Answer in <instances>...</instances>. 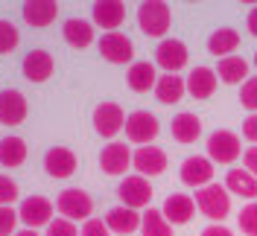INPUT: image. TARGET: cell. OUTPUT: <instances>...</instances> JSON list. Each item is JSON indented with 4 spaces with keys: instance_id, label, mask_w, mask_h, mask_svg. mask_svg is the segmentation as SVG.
<instances>
[{
    "instance_id": "8992f818",
    "label": "cell",
    "mask_w": 257,
    "mask_h": 236,
    "mask_svg": "<svg viewBox=\"0 0 257 236\" xmlns=\"http://www.w3.org/2000/svg\"><path fill=\"white\" fill-rule=\"evenodd\" d=\"M117 195H120L123 207L141 210V207H149V201H152V187H149V181L144 175H128V178L120 181Z\"/></svg>"
},
{
    "instance_id": "2e32d148",
    "label": "cell",
    "mask_w": 257,
    "mask_h": 236,
    "mask_svg": "<svg viewBox=\"0 0 257 236\" xmlns=\"http://www.w3.org/2000/svg\"><path fill=\"white\" fill-rule=\"evenodd\" d=\"M132 152L126 143H108L99 155V169L105 175H126V169L132 166Z\"/></svg>"
},
{
    "instance_id": "3957f363",
    "label": "cell",
    "mask_w": 257,
    "mask_h": 236,
    "mask_svg": "<svg viewBox=\"0 0 257 236\" xmlns=\"http://www.w3.org/2000/svg\"><path fill=\"white\" fill-rule=\"evenodd\" d=\"M56 210L62 213L67 221H79V219H91V213H94V201H91V195L79 187H70V189H62L59 192V198H56Z\"/></svg>"
},
{
    "instance_id": "d6a6232c",
    "label": "cell",
    "mask_w": 257,
    "mask_h": 236,
    "mask_svg": "<svg viewBox=\"0 0 257 236\" xmlns=\"http://www.w3.org/2000/svg\"><path fill=\"white\" fill-rule=\"evenodd\" d=\"M240 102H242V108H248V111H254V114H257V76L242 82Z\"/></svg>"
},
{
    "instance_id": "cb8c5ba5",
    "label": "cell",
    "mask_w": 257,
    "mask_h": 236,
    "mask_svg": "<svg viewBox=\"0 0 257 236\" xmlns=\"http://www.w3.org/2000/svg\"><path fill=\"white\" fill-rule=\"evenodd\" d=\"M62 32H64V41L76 50H85V47L94 44V24H88V21H82V18L64 21Z\"/></svg>"
},
{
    "instance_id": "f1b7e54d",
    "label": "cell",
    "mask_w": 257,
    "mask_h": 236,
    "mask_svg": "<svg viewBox=\"0 0 257 236\" xmlns=\"http://www.w3.org/2000/svg\"><path fill=\"white\" fill-rule=\"evenodd\" d=\"M216 76L222 79L225 85H240L242 79H248V62H245V59H240V56H228V59H219Z\"/></svg>"
},
{
    "instance_id": "5bb4252c",
    "label": "cell",
    "mask_w": 257,
    "mask_h": 236,
    "mask_svg": "<svg viewBox=\"0 0 257 236\" xmlns=\"http://www.w3.org/2000/svg\"><path fill=\"white\" fill-rule=\"evenodd\" d=\"M21 70H24V79H30V82H47L56 70V62L47 50H30L21 62Z\"/></svg>"
},
{
    "instance_id": "ab89813d",
    "label": "cell",
    "mask_w": 257,
    "mask_h": 236,
    "mask_svg": "<svg viewBox=\"0 0 257 236\" xmlns=\"http://www.w3.org/2000/svg\"><path fill=\"white\" fill-rule=\"evenodd\" d=\"M202 236H234L225 224H208L205 230H202Z\"/></svg>"
},
{
    "instance_id": "836d02e7",
    "label": "cell",
    "mask_w": 257,
    "mask_h": 236,
    "mask_svg": "<svg viewBox=\"0 0 257 236\" xmlns=\"http://www.w3.org/2000/svg\"><path fill=\"white\" fill-rule=\"evenodd\" d=\"M18 210L12 207H0V236H15V227H18Z\"/></svg>"
},
{
    "instance_id": "52a82bcc",
    "label": "cell",
    "mask_w": 257,
    "mask_h": 236,
    "mask_svg": "<svg viewBox=\"0 0 257 236\" xmlns=\"http://www.w3.org/2000/svg\"><path fill=\"white\" fill-rule=\"evenodd\" d=\"M53 201L44 198V195H30V198H24L21 207H18V219L24 221L30 230L35 227H41V224H50L53 221Z\"/></svg>"
},
{
    "instance_id": "e575fe53",
    "label": "cell",
    "mask_w": 257,
    "mask_h": 236,
    "mask_svg": "<svg viewBox=\"0 0 257 236\" xmlns=\"http://www.w3.org/2000/svg\"><path fill=\"white\" fill-rule=\"evenodd\" d=\"M15 198H18V184L9 175H0V207H12Z\"/></svg>"
},
{
    "instance_id": "f546056e",
    "label": "cell",
    "mask_w": 257,
    "mask_h": 236,
    "mask_svg": "<svg viewBox=\"0 0 257 236\" xmlns=\"http://www.w3.org/2000/svg\"><path fill=\"white\" fill-rule=\"evenodd\" d=\"M141 233L144 236H173V224L164 219V213L149 207L144 213V221H141Z\"/></svg>"
},
{
    "instance_id": "d6986e66",
    "label": "cell",
    "mask_w": 257,
    "mask_h": 236,
    "mask_svg": "<svg viewBox=\"0 0 257 236\" xmlns=\"http://www.w3.org/2000/svg\"><path fill=\"white\" fill-rule=\"evenodd\" d=\"M21 15L30 27H50L59 18V3L56 0H30V3H24Z\"/></svg>"
},
{
    "instance_id": "8d00e7d4",
    "label": "cell",
    "mask_w": 257,
    "mask_h": 236,
    "mask_svg": "<svg viewBox=\"0 0 257 236\" xmlns=\"http://www.w3.org/2000/svg\"><path fill=\"white\" fill-rule=\"evenodd\" d=\"M79 236H111V230H108V224L99 219H88L85 224H82Z\"/></svg>"
},
{
    "instance_id": "484cf974",
    "label": "cell",
    "mask_w": 257,
    "mask_h": 236,
    "mask_svg": "<svg viewBox=\"0 0 257 236\" xmlns=\"http://www.w3.org/2000/svg\"><path fill=\"white\" fill-rule=\"evenodd\" d=\"M126 82H128V88H132L135 94H146L149 88H155V85H158L155 64H152V62H135L132 67H128Z\"/></svg>"
},
{
    "instance_id": "4dcf8cb0",
    "label": "cell",
    "mask_w": 257,
    "mask_h": 236,
    "mask_svg": "<svg viewBox=\"0 0 257 236\" xmlns=\"http://www.w3.org/2000/svg\"><path fill=\"white\" fill-rule=\"evenodd\" d=\"M18 41H21V32L12 21H3L0 18V56H6V53H12L18 47Z\"/></svg>"
},
{
    "instance_id": "e0dca14e",
    "label": "cell",
    "mask_w": 257,
    "mask_h": 236,
    "mask_svg": "<svg viewBox=\"0 0 257 236\" xmlns=\"http://www.w3.org/2000/svg\"><path fill=\"white\" fill-rule=\"evenodd\" d=\"M161 213H164V219L170 221V224H187L193 219V213H196V198L181 195V192H173V195H167Z\"/></svg>"
},
{
    "instance_id": "f35d334b",
    "label": "cell",
    "mask_w": 257,
    "mask_h": 236,
    "mask_svg": "<svg viewBox=\"0 0 257 236\" xmlns=\"http://www.w3.org/2000/svg\"><path fill=\"white\" fill-rule=\"evenodd\" d=\"M242 134H245V137L257 146V114H251V117L242 123Z\"/></svg>"
},
{
    "instance_id": "1f68e13d",
    "label": "cell",
    "mask_w": 257,
    "mask_h": 236,
    "mask_svg": "<svg viewBox=\"0 0 257 236\" xmlns=\"http://www.w3.org/2000/svg\"><path fill=\"white\" fill-rule=\"evenodd\" d=\"M240 227L245 236H257V201H251L240 210Z\"/></svg>"
},
{
    "instance_id": "8fae6325",
    "label": "cell",
    "mask_w": 257,
    "mask_h": 236,
    "mask_svg": "<svg viewBox=\"0 0 257 236\" xmlns=\"http://www.w3.org/2000/svg\"><path fill=\"white\" fill-rule=\"evenodd\" d=\"M181 181L187 187H208L213 184V160L210 157H202V155H193L181 163Z\"/></svg>"
},
{
    "instance_id": "6da1fadb",
    "label": "cell",
    "mask_w": 257,
    "mask_h": 236,
    "mask_svg": "<svg viewBox=\"0 0 257 236\" xmlns=\"http://www.w3.org/2000/svg\"><path fill=\"white\" fill-rule=\"evenodd\" d=\"M138 27L149 38H164L173 27V9L164 0H146L138 6Z\"/></svg>"
},
{
    "instance_id": "277c9868",
    "label": "cell",
    "mask_w": 257,
    "mask_h": 236,
    "mask_svg": "<svg viewBox=\"0 0 257 236\" xmlns=\"http://www.w3.org/2000/svg\"><path fill=\"white\" fill-rule=\"evenodd\" d=\"M242 155V143L234 131L228 128H219L208 137V157L216 160V163H234L237 157Z\"/></svg>"
},
{
    "instance_id": "ac0fdd59",
    "label": "cell",
    "mask_w": 257,
    "mask_h": 236,
    "mask_svg": "<svg viewBox=\"0 0 257 236\" xmlns=\"http://www.w3.org/2000/svg\"><path fill=\"white\" fill-rule=\"evenodd\" d=\"M91 15H94L96 27H102V30H108V32H117V27L126 18V3H120V0H99V3H94Z\"/></svg>"
},
{
    "instance_id": "60d3db41",
    "label": "cell",
    "mask_w": 257,
    "mask_h": 236,
    "mask_svg": "<svg viewBox=\"0 0 257 236\" xmlns=\"http://www.w3.org/2000/svg\"><path fill=\"white\" fill-rule=\"evenodd\" d=\"M245 27H248V32L257 38V6H251V12H248V18H245Z\"/></svg>"
},
{
    "instance_id": "d4e9b609",
    "label": "cell",
    "mask_w": 257,
    "mask_h": 236,
    "mask_svg": "<svg viewBox=\"0 0 257 236\" xmlns=\"http://www.w3.org/2000/svg\"><path fill=\"white\" fill-rule=\"evenodd\" d=\"M225 189L231 195H240V198H257V178L248 169H228Z\"/></svg>"
},
{
    "instance_id": "83f0119b",
    "label": "cell",
    "mask_w": 257,
    "mask_h": 236,
    "mask_svg": "<svg viewBox=\"0 0 257 236\" xmlns=\"http://www.w3.org/2000/svg\"><path fill=\"white\" fill-rule=\"evenodd\" d=\"M27 155H30V149H27L24 137L9 134V137H3V140H0V166L15 169V166H21V163L27 160Z\"/></svg>"
},
{
    "instance_id": "4316f807",
    "label": "cell",
    "mask_w": 257,
    "mask_h": 236,
    "mask_svg": "<svg viewBox=\"0 0 257 236\" xmlns=\"http://www.w3.org/2000/svg\"><path fill=\"white\" fill-rule=\"evenodd\" d=\"M240 47V32L237 30H231V27H222V30H216V32H210V38H208V50H210V56H222V59H228L234 50Z\"/></svg>"
},
{
    "instance_id": "5b68a950",
    "label": "cell",
    "mask_w": 257,
    "mask_h": 236,
    "mask_svg": "<svg viewBox=\"0 0 257 236\" xmlns=\"http://www.w3.org/2000/svg\"><path fill=\"white\" fill-rule=\"evenodd\" d=\"M158 120H155V114H149V111H132L126 120V137L132 143H138V146H149V143L158 137Z\"/></svg>"
},
{
    "instance_id": "74e56055",
    "label": "cell",
    "mask_w": 257,
    "mask_h": 236,
    "mask_svg": "<svg viewBox=\"0 0 257 236\" xmlns=\"http://www.w3.org/2000/svg\"><path fill=\"white\" fill-rule=\"evenodd\" d=\"M242 163H245V169L257 178V146H251V149H245V155H242Z\"/></svg>"
},
{
    "instance_id": "7c38bea8",
    "label": "cell",
    "mask_w": 257,
    "mask_h": 236,
    "mask_svg": "<svg viewBox=\"0 0 257 236\" xmlns=\"http://www.w3.org/2000/svg\"><path fill=\"white\" fill-rule=\"evenodd\" d=\"M155 62L158 67H164L167 73H178L184 64H187V47H184V41H178V38H164L155 50Z\"/></svg>"
},
{
    "instance_id": "603a6c76",
    "label": "cell",
    "mask_w": 257,
    "mask_h": 236,
    "mask_svg": "<svg viewBox=\"0 0 257 236\" xmlns=\"http://www.w3.org/2000/svg\"><path fill=\"white\" fill-rule=\"evenodd\" d=\"M216 91V70L210 67H193L187 76V94L193 99H210Z\"/></svg>"
},
{
    "instance_id": "b9f144b4",
    "label": "cell",
    "mask_w": 257,
    "mask_h": 236,
    "mask_svg": "<svg viewBox=\"0 0 257 236\" xmlns=\"http://www.w3.org/2000/svg\"><path fill=\"white\" fill-rule=\"evenodd\" d=\"M15 236H38V233H35V230H30V227H27V230H18Z\"/></svg>"
},
{
    "instance_id": "9a60e30c",
    "label": "cell",
    "mask_w": 257,
    "mask_h": 236,
    "mask_svg": "<svg viewBox=\"0 0 257 236\" xmlns=\"http://www.w3.org/2000/svg\"><path fill=\"white\" fill-rule=\"evenodd\" d=\"M132 166L144 175V178H155V175H161L167 169V155H164V149H158V146H141V149H135Z\"/></svg>"
},
{
    "instance_id": "30bf717a",
    "label": "cell",
    "mask_w": 257,
    "mask_h": 236,
    "mask_svg": "<svg viewBox=\"0 0 257 236\" xmlns=\"http://www.w3.org/2000/svg\"><path fill=\"white\" fill-rule=\"evenodd\" d=\"M27 96L15 91V88H9V91H0V123L3 126H21L24 120H27Z\"/></svg>"
},
{
    "instance_id": "7402d4cb",
    "label": "cell",
    "mask_w": 257,
    "mask_h": 236,
    "mask_svg": "<svg viewBox=\"0 0 257 236\" xmlns=\"http://www.w3.org/2000/svg\"><path fill=\"white\" fill-rule=\"evenodd\" d=\"M184 94H187V79H181L178 73H164V76H158L155 96H158L161 105H176V102H181Z\"/></svg>"
},
{
    "instance_id": "7a4b0ae2",
    "label": "cell",
    "mask_w": 257,
    "mask_h": 236,
    "mask_svg": "<svg viewBox=\"0 0 257 236\" xmlns=\"http://www.w3.org/2000/svg\"><path fill=\"white\" fill-rule=\"evenodd\" d=\"M196 207L202 216L216 219V224H219V219H225L231 213V192L222 184H208L196 192Z\"/></svg>"
},
{
    "instance_id": "9c48e42d",
    "label": "cell",
    "mask_w": 257,
    "mask_h": 236,
    "mask_svg": "<svg viewBox=\"0 0 257 236\" xmlns=\"http://www.w3.org/2000/svg\"><path fill=\"white\" fill-rule=\"evenodd\" d=\"M126 114L117 102H99L94 108V128L99 137H114L120 128H126Z\"/></svg>"
},
{
    "instance_id": "ffe728a7",
    "label": "cell",
    "mask_w": 257,
    "mask_h": 236,
    "mask_svg": "<svg viewBox=\"0 0 257 236\" xmlns=\"http://www.w3.org/2000/svg\"><path fill=\"white\" fill-rule=\"evenodd\" d=\"M170 134H173L176 143H196L199 134H202V120L196 114H190V111H181L170 123Z\"/></svg>"
},
{
    "instance_id": "ba28073f",
    "label": "cell",
    "mask_w": 257,
    "mask_h": 236,
    "mask_svg": "<svg viewBox=\"0 0 257 236\" xmlns=\"http://www.w3.org/2000/svg\"><path fill=\"white\" fill-rule=\"evenodd\" d=\"M99 56L111 64H126L135 56V44L126 32H105L99 38Z\"/></svg>"
},
{
    "instance_id": "d590c367",
    "label": "cell",
    "mask_w": 257,
    "mask_h": 236,
    "mask_svg": "<svg viewBox=\"0 0 257 236\" xmlns=\"http://www.w3.org/2000/svg\"><path fill=\"white\" fill-rule=\"evenodd\" d=\"M47 236H79V230H76V224L67 219H53L47 224Z\"/></svg>"
},
{
    "instance_id": "4fadbf2b",
    "label": "cell",
    "mask_w": 257,
    "mask_h": 236,
    "mask_svg": "<svg viewBox=\"0 0 257 236\" xmlns=\"http://www.w3.org/2000/svg\"><path fill=\"white\" fill-rule=\"evenodd\" d=\"M76 166H79L76 155L70 149H64V146H53L44 155V172L50 178H70V175L76 172Z\"/></svg>"
},
{
    "instance_id": "44dd1931",
    "label": "cell",
    "mask_w": 257,
    "mask_h": 236,
    "mask_svg": "<svg viewBox=\"0 0 257 236\" xmlns=\"http://www.w3.org/2000/svg\"><path fill=\"white\" fill-rule=\"evenodd\" d=\"M141 221H144V216L138 213V210H132V207H111L108 210V216H105V224H108V230L111 233H135L138 227H141Z\"/></svg>"
},
{
    "instance_id": "7bdbcfd3",
    "label": "cell",
    "mask_w": 257,
    "mask_h": 236,
    "mask_svg": "<svg viewBox=\"0 0 257 236\" xmlns=\"http://www.w3.org/2000/svg\"><path fill=\"white\" fill-rule=\"evenodd\" d=\"M254 67H257V53H254Z\"/></svg>"
}]
</instances>
